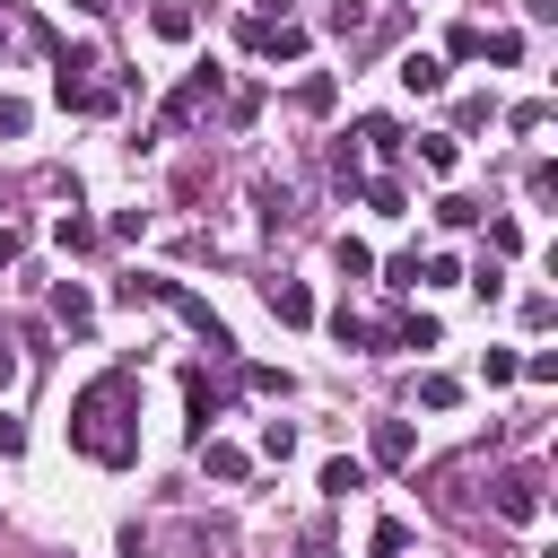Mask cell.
<instances>
[{
	"label": "cell",
	"mask_w": 558,
	"mask_h": 558,
	"mask_svg": "<svg viewBox=\"0 0 558 558\" xmlns=\"http://www.w3.org/2000/svg\"><path fill=\"white\" fill-rule=\"evenodd\" d=\"M70 445L87 453V462H105V471H122V462H140V427H131V375L122 366H105L78 401H70Z\"/></svg>",
	"instance_id": "6da1fadb"
},
{
	"label": "cell",
	"mask_w": 558,
	"mask_h": 558,
	"mask_svg": "<svg viewBox=\"0 0 558 558\" xmlns=\"http://www.w3.org/2000/svg\"><path fill=\"white\" fill-rule=\"evenodd\" d=\"M244 44H253L262 61H296V52H305V26H288V17H253Z\"/></svg>",
	"instance_id": "7a4b0ae2"
},
{
	"label": "cell",
	"mask_w": 558,
	"mask_h": 558,
	"mask_svg": "<svg viewBox=\"0 0 558 558\" xmlns=\"http://www.w3.org/2000/svg\"><path fill=\"white\" fill-rule=\"evenodd\" d=\"M497 514H506V523H532V514H541V471H506V480H497Z\"/></svg>",
	"instance_id": "3957f363"
},
{
	"label": "cell",
	"mask_w": 558,
	"mask_h": 558,
	"mask_svg": "<svg viewBox=\"0 0 558 558\" xmlns=\"http://www.w3.org/2000/svg\"><path fill=\"white\" fill-rule=\"evenodd\" d=\"M209 96H218V70H192V78H183V87L166 96V131H174V122H192V113H201Z\"/></svg>",
	"instance_id": "277c9868"
},
{
	"label": "cell",
	"mask_w": 558,
	"mask_h": 558,
	"mask_svg": "<svg viewBox=\"0 0 558 558\" xmlns=\"http://www.w3.org/2000/svg\"><path fill=\"white\" fill-rule=\"evenodd\" d=\"M410 453H418L410 445V418H375V462L384 471H410Z\"/></svg>",
	"instance_id": "5b68a950"
},
{
	"label": "cell",
	"mask_w": 558,
	"mask_h": 558,
	"mask_svg": "<svg viewBox=\"0 0 558 558\" xmlns=\"http://www.w3.org/2000/svg\"><path fill=\"white\" fill-rule=\"evenodd\" d=\"M401 87L410 96H445V61L436 52H401Z\"/></svg>",
	"instance_id": "8992f818"
},
{
	"label": "cell",
	"mask_w": 558,
	"mask_h": 558,
	"mask_svg": "<svg viewBox=\"0 0 558 558\" xmlns=\"http://www.w3.org/2000/svg\"><path fill=\"white\" fill-rule=\"evenodd\" d=\"M183 401H192V418H183V427H192V445H201V436H209V418H218V392H209V375H201V366L183 375Z\"/></svg>",
	"instance_id": "52a82bcc"
},
{
	"label": "cell",
	"mask_w": 558,
	"mask_h": 558,
	"mask_svg": "<svg viewBox=\"0 0 558 558\" xmlns=\"http://www.w3.org/2000/svg\"><path fill=\"white\" fill-rule=\"evenodd\" d=\"M148 35H157V44H192V9H183V0H157V9H148Z\"/></svg>",
	"instance_id": "ba28073f"
},
{
	"label": "cell",
	"mask_w": 558,
	"mask_h": 558,
	"mask_svg": "<svg viewBox=\"0 0 558 558\" xmlns=\"http://www.w3.org/2000/svg\"><path fill=\"white\" fill-rule=\"evenodd\" d=\"M52 314H61L70 331H87V323H96V296H87L78 279H61V288H52Z\"/></svg>",
	"instance_id": "9c48e42d"
},
{
	"label": "cell",
	"mask_w": 558,
	"mask_h": 558,
	"mask_svg": "<svg viewBox=\"0 0 558 558\" xmlns=\"http://www.w3.org/2000/svg\"><path fill=\"white\" fill-rule=\"evenodd\" d=\"M270 314H279V323H314V296H305V279H270Z\"/></svg>",
	"instance_id": "30bf717a"
},
{
	"label": "cell",
	"mask_w": 558,
	"mask_h": 558,
	"mask_svg": "<svg viewBox=\"0 0 558 558\" xmlns=\"http://www.w3.org/2000/svg\"><path fill=\"white\" fill-rule=\"evenodd\" d=\"M61 105H70V113H105L113 96H105L96 78H78V70H61Z\"/></svg>",
	"instance_id": "8fae6325"
},
{
	"label": "cell",
	"mask_w": 558,
	"mask_h": 558,
	"mask_svg": "<svg viewBox=\"0 0 558 558\" xmlns=\"http://www.w3.org/2000/svg\"><path fill=\"white\" fill-rule=\"evenodd\" d=\"M201 471H209V480H244V453L218 445V436H201Z\"/></svg>",
	"instance_id": "7c38bea8"
},
{
	"label": "cell",
	"mask_w": 558,
	"mask_h": 558,
	"mask_svg": "<svg viewBox=\"0 0 558 558\" xmlns=\"http://www.w3.org/2000/svg\"><path fill=\"white\" fill-rule=\"evenodd\" d=\"M418 166H427V174H453V166H462V148H453L445 131H427V140H418Z\"/></svg>",
	"instance_id": "4fadbf2b"
},
{
	"label": "cell",
	"mask_w": 558,
	"mask_h": 558,
	"mask_svg": "<svg viewBox=\"0 0 558 558\" xmlns=\"http://www.w3.org/2000/svg\"><path fill=\"white\" fill-rule=\"evenodd\" d=\"M392 340H401V349H436V314H401Z\"/></svg>",
	"instance_id": "5bb4252c"
},
{
	"label": "cell",
	"mask_w": 558,
	"mask_h": 558,
	"mask_svg": "<svg viewBox=\"0 0 558 558\" xmlns=\"http://www.w3.org/2000/svg\"><path fill=\"white\" fill-rule=\"evenodd\" d=\"M357 140H366V148H375V157H392V148H401V131H392V122H384V113H366V122H357Z\"/></svg>",
	"instance_id": "9a60e30c"
},
{
	"label": "cell",
	"mask_w": 558,
	"mask_h": 558,
	"mask_svg": "<svg viewBox=\"0 0 558 558\" xmlns=\"http://www.w3.org/2000/svg\"><path fill=\"white\" fill-rule=\"evenodd\" d=\"M331 340H340V349H366V340H375V323H357V314L340 305V314H331Z\"/></svg>",
	"instance_id": "2e32d148"
},
{
	"label": "cell",
	"mask_w": 558,
	"mask_h": 558,
	"mask_svg": "<svg viewBox=\"0 0 558 558\" xmlns=\"http://www.w3.org/2000/svg\"><path fill=\"white\" fill-rule=\"evenodd\" d=\"M323 488H331V497H349V488H366V471L340 453V462H323Z\"/></svg>",
	"instance_id": "e0dca14e"
},
{
	"label": "cell",
	"mask_w": 558,
	"mask_h": 558,
	"mask_svg": "<svg viewBox=\"0 0 558 558\" xmlns=\"http://www.w3.org/2000/svg\"><path fill=\"white\" fill-rule=\"evenodd\" d=\"M331 96H340L331 78H296V105H305V113H331Z\"/></svg>",
	"instance_id": "ac0fdd59"
},
{
	"label": "cell",
	"mask_w": 558,
	"mask_h": 558,
	"mask_svg": "<svg viewBox=\"0 0 558 558\" xmlns=\"http://www.w3.org/2000/svg\"><path fill=\"white\" fill-rule=\"evenodd\" d=\"M366 201H375V209H384V218H401V209H410V192H401V183H392V174H384V183H366Z\"/></svg>",
	"instance_id": "d6986e66"
},
{
	"label": "cell",
	"mask_w": 558,
	"mask_h": 558,
	"mask_svg": "<svg viewBox=\"0 0 558 558\" xmlns=\"http://www.w3.org/2000/svg\"><path fill=\"white\" fill-rule=\"evenodd\" d=\"M436 218H445V227H480V201H462V192H445V201H436Z\"/></svg>",
	"instance_id": "ffe728a7"
},
{
	"label": "cell",
	"mask_w": 558,
	"mask_h": 558,
	"mask_svg": "<svg viewBox=\"0 0 558 558\" xmlns=\"http://www.w3.org/2000/svg\"><path fill=\"white\" fill-rule=\"evenodd\" d=\"M52 235H61V253H87V244H96V218H61Z\"/></svg>",
	"instance_id": "44dd1931"
},
{
	"label": "cell",
	"mask_w": 558,
	"mask_h": 558,
	"mask_svg": "<svg viewBox=\"0 0 558 558\" xmlns=\"http://www.w3.org/2000/svg\"><path fill=\"white\" fill-rule=\"evenodd\" d=\"M514 375H532V384H558V349H532V357H514Z\"/></svg>",
	"instance_id": "7402d4cb"
},
{
	"label": "cell",
	"mask_w": 558,
	"mask_h": 558,
	"mask_svg": "<svg viewBox=\"0 0 558 558\" xmlns=\"http://www.w3.org/2000/svg\"><path fill=\"white\" fill-rule=\"evenodd\" d=\"M418 401H427V410H453V401H462V384H453V375H427V384H418Z\"/></svg>",
	"instance_id": "603a6c76"
},
{
	"label": "cell",
	"mask_w": 558,
	"mask_h": 558,
	"mask_svg": "<svg viewBox=\"0 0 558 558\" xmlns=\"http://www.w3.org/2000/svg\"><path fill=\"white\" fill-rule=\"evenodd\" d=\"M262 453H270V462H288V453H296V427H288V418H270V427H262Z\"/></svg>",
	"instance_id": "cb8c5ba5"
},
{
	"label": "cell",
	"mask_w": 558,
	"mask_h": 558,
	"mask_svg": "<svg viewBox=\"0 0 558 558\" xmlns=\"http://www.w3.org/2000/svg\"><path fill=\"white\" fill-rule=\"evenodd\" d=\"M331 35H366V0H331Z\"/></svg>",
	"instance_id": "d4e9b609"
},
{
	"label": "cell",
	"mask_w": 558,
	"mask_h": 558,
	"mask_svg": "<svg viewBox=\"0 0 558 558\" xmlns=\"http://www.w3.org/2000/svg\"><path fill=\"white\" fill-rule=\"evenodd\" d=\"M488 253H523V227L514 218H488Z\"/></svg>",
	"instance_id": "484cf974"
},
{
	"label": "cell",
	"mask_w": 558,
	"mask_h": 558,
	"mask_svg": "<svg viewBox=\"0 0 558 558\" xmlns=\"http://www.w3.org/2000/svg\"><path fill=\"white\" fill-rule=\"evenodd\" d=\"M340 270H349V279H366V270H375V253H366L357 235H340Z\"/></svg>",
	"instance_id": "4316f807"
},
{
	"label": "cell",
	"mask_w": 558,
	"mask_h": 558,
	"mask_svg": "<svg viewBox=\"0 0 558 558\" xmlns=\"http://www.w3.org/2000/svg\"><path fill=\"white\" fill-rule=\"evenodd\" d=\"M401 549H410V532L401 523H375V558H401Z\"/></svg>",
	"instance_id": "83f0119b"
},
{
	"label": "cell",
	"mask_w": 558,
	"mask_h": 558,
	"mask_svg": "<svg viewBox=\"0 0 558 558\" xmlns=\"http://www.w3.org/2000/svg\"><path fill=\"white\" fill-rule=\"evenodd\" d=\"M26 122H35V113H26V105H17V96H0V131H9V140H17V131H26Z\"/></svg>",
	"instance_id": "f1b7e54d"
},
{
	"label": "cell",
	"mask_w": 558,
	"mask_h": 558,
	"mask_svg": "<svg viewBox=\"0 0 558 558\" xmlns=\"http://www.w3.org/2000/svg\"><path fill=\"white\" fill-rule=\"evenodd\" d=\"M0 453H26V427L17 418H0Z\"/></svg>",
	"instance_id": "f546056e"
},
{
	"label": "cell",
	"mask_w": 558,
	"mask_h": 558,
	"mask_svg": "<svg viewBox=\"0 0 558 558\" xmlns=\"http://www.w3.org/2000/svg\"><path fill=\"white\" fill-rule=\"evenodd\" d=\"M17 253H26V235H17V227H0V270H9Z\"/></svg>",
	"instance_id": "4dcf8cb0"
},
{
	"label": "cell",
	"mask_w": 558,
	"mask_h": 558,
	"mask_svg": "<svg viewBox=\"0 0 558 558\" xmlns=\"http://www.w3.org/2000/svg\"><path fill=\"white\" fill-rule=\"evenodd\" d=\"M70 9H78V17H105V9H113V0H70Z\"/></svg>",
	"instance_id": "1f68e13d"
},
{
	"label": "cell",
	"mask_w": 558,
	"mask_h": 558,
	"mask_svg": "<svg viewBox=\"0 0 558 558\" xmlns=\"http://www.w3.org/2000/svg\"><path fill=\"white\" fill-rule=\"evenodd\" d=\"M253 9H262V17H288V0H253Z\"/></svg>",
	"instance_id": "d6a6232c"
},
{
	"label": "cell",
	"mask_w": 558,
	"mask_h": 558,
	"mask_svg": "<svg viewBox=\"0 0 558 558\" xmlns=\"http://www.w3.org/2000/svg\"><path fill=\"white\" fill-rule=\"evenodd\" d=\"M9 375H17V357H9V349H0V384H9Z\"/></svg>",
	"instance_id": "836d02e7"
},
{
	"label": "cell",
	"mask_w": 558,
	"mask_h": 558,
	"mask_svg": "<svg viewBox=\"0 0 558 558\" xmlns=\"http://www.w3.org/2000/svg\"><path fill=\"white\" fill-rule=\"evenodd\" d=\"M0 44H9V35H0Z\"/></svg>",
	"instance_id": "e575fe53"
}]
</instances>
